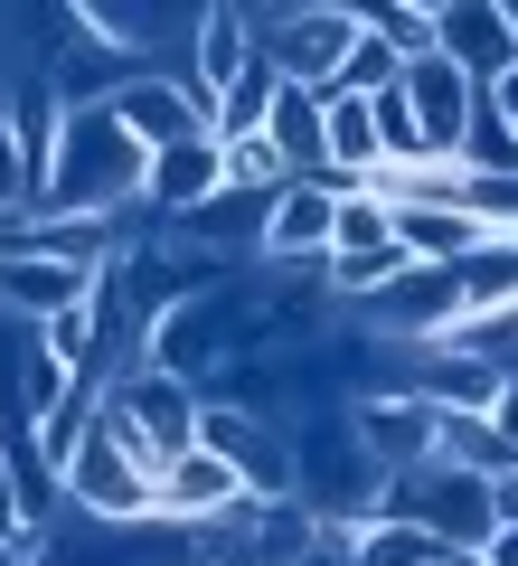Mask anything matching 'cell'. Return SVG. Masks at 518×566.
<instances>
[{"label": "cell", "instance_id": "cell-24", "mask_svg": "<svg viewBox=\"0 0 518 566\" xmlns=\"http://www.w3.org/2000/svg\"><path fill=\"white\" fill-rule=\"evenodd\" d=\"M0 218H39V170L20 161V142L0 123Z\"/></svg>", "mask_w": 518, "mask_h": 566}, {"label": "cell", "instance_id": "cell-5", "mask_svg": "<svg viewBox=\"0 0 518 566\" xmlns=\"http://www.w3.org/2000/svg\"><path fill=\"white\" fill-rule=\"evenodd\" d=\"M199 416H208V397L189 378H160V368H133L123 387H104V424H114L151 472H170L189 444H199Z\"/></svg>", "mask_w": 518, "mask_h": 566}, {"label": "cell", "instance_id": "cell-14", "mask_svg": "<svg viewBox=\"0 0 518 566\" xmlns=\"http://www.w3.org/2000/svg\"><path fill=\"white\" fill-rule=\"evenodd\" d=\"M443 57H453L462 76L490 95V85L518 66V29H509V10H499V0H443Z\"/></svg>", "mask_w": 518, "mask_h": 566}, {"label": "cell", "instance_id": "cell-22", "mask_svg": "<svg viewBox=\"0 0 518 566\" xmlns=\"http://www.w3.org/2000/svg\"><path fill=\"white\" fill-rule=\"evenodd\" d=\"M359 566H453V547L415 520H368L359 528Z\"/></svg>", "mask_w": 518, "mask_h": 566}, {"label": "cell", "instance_id": "cell-25", "mask_svg": "<svg viewBox=\"0 0 518 566\" xmlns=\"http://www.w3.org/2000/svg\"><path fill=\"white\" fill-rule=\"evenodd\" d=\"M490 424H499V444H509V453H518V378H509V387H499V406H490Z\"/></svg>", "mask_w": 518, "mask_h": 566}, {"label": "cell", "instance_id": "cell-20", "mask_svg": "<svg viewBox=\"0 0 518 566\" xmlns=\"http://www.w3.org/2000/svg\"><path fill=\"white\" fill-rule=\"evenodd\" d=\"M264 218H274V199H255V189H218L199 218H180V237L189 245H218V255H245V245L264 255Z\"/></svg>", "mask_w": 518, "mask_h": 566}, {"label": "cell", "instance_id": "cell-26", "mask_svg": "<svg viewBox=\"0 0 518 566\" xmlns=\"http://www.w3.org/2000/svg\"><path fill=\"white\" fill-rule=\"evenodd\" d=\"M480 566H518V520H499V538L480 547Z\"/></svg>", "mask_w": 518, "mask_h": 566}, {"label": "cell", "instance_id": "cell-21", "mask_svg": "<svg viewBox=\"0 0 518 566\" xmlns=\"http://www.w3.org/2000/svg\"><path fill=\"white\" fill-rule=\"evenodd\" d=\"M359 20H368V39H387L405 66L443 48V0H359Z\"/></svg>", "mask_w": 518, "mask_h": 566}, {"label": "cell", "instance_id": "cell-11", "mask_svg": "<svg viewBox=\"0 0 518 566\" xmlns=\"http://www.w3.org/2000/svg\"><path fill=\"white\" fill-rule=\"evenodd\" d=\"M114 114L133 123V142H141V151H180V142L218 133V114L199 104V85H189V76H160V66L123 85V95H114Z\"/></svg>", "mask_w": 518, "mask_h": 566}, {"label": "cell", "instance_id": "cell-10", "mask_svg": "<svg viewBox=\"0 0 518 566\" xmlns=\"http://www.w3.org/2000/svg\"><path fill=\"white\" fill-rule=\"evenodd\" d=\"M397 85H405V104H415V123H424V151H434V161H462V142H472V114H480V85L462 76L443 48H434V57H415Z\"/></svg>", "mask_w": 518, "mask_h": 566}, {"label": "cell", "instance_id": "cell-28", "mask_svg": "<svg viewBox=\"0 0 518 566\" xmlns=\"http://www.w3.org/2000/svg\"><path fill=\"white\" fill-rule=\"evenodd\" d=\"M453 566H480V557H453Z\"/></svg>", "mask_w": 518, "mask_h": 566}, {"label": "cell", "instance_id": "cell-1", "mask_svg": "<svg viewBox=\"0 0 518 566\" xmlns=\"http://www.w3.org/2000/svg\"><path fill=\"white\" fill-rule=\"evenodd\" d=\"M141 189H151V151L133 142V123L114 104H85V114H66L39 218H123V208H141Z\"/></svg>", "mask_w": 518, "mask_h": 566}, {"label": "cell", "instance_id": "cell-19", "mask_svg": "<svg viewBox=\"0 0 518 566\" xmlns=\"http://www.w3.org/2000/svg\"><path fill=\"white\" fill-rule=\"evenodd\" d=\"M397 237L415 264H472L490 255V227L472 218V208H397Z\"/></svg>", "mask_w": 518, "mask_h": 566}, {"label": "cell", "instance_id": "cell-9", "mask_svg": "<svg viewBox=\"0 0 518 566\" xmlns=\"http://www.w3.org/2000/svg\"><path fill=\"white\" fill-rule=\"evenodd\" d=\"M349 424H359V444L378 453V472L397 482V472H424L443 444V406L415 397V387H397V397H359L349 406Z\"/></svg>", "mask_w": 518, "mask_h": 566}, {"label": "cell", "instance_id": "cell-8", "mask_svg": "<svg viewBox=\"0 0 518 566\" xmlns=\"http://www.w3.org/2000/svg\"><path fill=\"white\" fill-rule=\"evenodd\" d=\"M199 444H208V453H226V463H236V482H245V501H264V510L302 491L293 434H283L274 416H255V406H226V397H208V416H199Z\"/></svg>", "mask_w": 518, "mask_h": 566}, {"label": "cell", "instance_id": "cell-16", "mask_svg": "<svg viewBox=\"0 0 518 566\" xmlns=\"http://www.w3.org/2000/svg\"><path fill=\"white\" fill-rule=\"evenodd\" d=\"M226 510H245V482H236V463H226V453L189 444L180 463L160 472V520H180V528H218Z\"/></svg>", "mask_w": 518, "mask_h": 566}, {"label": "cell", "instance_id": "cell-23", "mask_svg": "<svg viewBox=\"0 0 518 566\" xmlns=\"http://www.w3.org/2000/svg\"><path fill=\"white\" fill-rule=\"evenodd\" d=\"M378 245H397V208H387L378 189H349V199H339V245L330 255H378Z\"/></svg>", "mask_w": 518, "mask_h": 566}, {"label": "cell", "instance_id": "cell-7", "mask_svg": "<svg viewBox=\"0 0 518 566\" xmlns=\"http://www.w3.org/2000/svg\"><path fill=\"white\" fill-rule=\"evenodd\" d=\"M359 322L397 349H443L472 322V283H462V264H415V274L387 283L378 303H359Z\"/></svg>", "mask_w": 518, "mask_h": 566}, {"label": "cell", "instance_id": "cell-18", "mask_svg": "<svg viewBox=\"0 0 518 566\" xmlns=\"http://www.w3.org/2000/svg\"><path fill=\"white\" fill-rule=\"evenodd\" d=\"M0 123H10V142H20V161L39 170V199H47V170H57V142H66V95L47 76H20L0 95Z\"/></svg>", "mask_w": 518, "mask_h": 566}, {"label": "cell", "instance_id": "cell-3", "mask_svg": "<svg viewBox=\"0 0 518 566\" xmlns=\"http://www.w3.org/2000/svg\"><path fill=\"white\" fill-rule=\"evenodd\" d=\"M378 520H415V528H434L453 557H480V547L499 538V482H480V472H462V463H424V472H397V482H387Z\"/></svg>", "mask_w": 518, "mask_h": 566}, {"label": "cell", "instance_id": "cell-17", "mask_svg": "<svg viewBox=\"0 0 518 566\" xmlns=\"http://www.w3.org/2000/svg\"><path fill=\"white\" fill-rule=\"evenodd\" d=\"M95 283H104V274H85V264H57V255H10V264H0V303L20 312V322H57V312L95 303Z\"/></svg>", "mask_w": 518, "mask_h": 566}, {"label": "cell", "instance_id": "cell-13", "mask_svg": "<svg viewBox=\"0 0 518 566\" xmlns=\"http://www.w3.org/2000/svg\"><path fill=\"white\" fill-rule=\"evenodd\" d=\"M264 39H255V10H236V0H218V10H199V48H189V85H199V104L218 114L226 95H236L245 76H255Z\"/></svg>", "mask_w": 518, "mask_h": 566}, {"label": "cell", "instance_id": "cell-2", "mask_svg": "<svg viewBox=\"0 0 518 566\" xmlns=\"http://www.w3.org/2000/svg\"><path fill=\"white\" fill-rule=\"evenodd\" d=\"M274 340V322H264V303H245V293H189L180 312H160L151 322V349H141V368H160V378H226V368H245V349Z\"/></svg>", "mask_w": 518, "mask_h": 566}, {"label": "cell", "instance_id": "cell-15", "mask_svg": "<svg viewBox=\"0 0 518 566\" xmlns=\"http://www.w3.org/2000/svg\"><path fill=\"white\" fill-rule=\"evenodd\" d=\"M218 189H226V142L199 133V142H180V151H151V189H141V208L180 227V218H199Z\"/></svg>", "mask_w": 518, "mask_h": 566}, {"label": "cell", "instance_id": "cell-12", "mask_svg": "<svg viewBox=\"0 0 518 566\" xmlns=\"http://www.w3.org/2000/svg\"><path fill=\"white\" fill-rule=\"evenodd\" d=\"M330 245H339V189L293 180L264 218V264H293V274H330Z\"/></svg>", "mask_w": 518, "mask_h": 566}, {"label": "cell", "instance_id": "cell-6", "mask_svg": "<svg viewBox=\"0 0 518 566\" xmlns=\"http://www.w3.org/2000/svg\"><path fill=\"white\" fill-rule=\"evenodd\" d=\"M255 39H264V57H274L293 85H320V95H330L339 66L359 57L368 20H359V0H302V10H264Z\"/></svg>", "mask_w": 518, "mask_h": 566}, {"label": "cell", "instance_id": "cell-4", "mask_svg": "<svg viewBox=\"0 0 518 566\" xmlns=\"http://www.w3.org/2000/svg\"><path fill=\"white\" fill-rule=\"evenodd\" d=\"M66 501H76L95 528H151L160 520V472L104 424V406H95V424H85L76 463H66Z\"/></svg>", "mask_w": 518, "mask_h": 566}, {"label": "cell", "instance_id": "cell-27", "mask_svg": "<svg viewBox=\"0 0 518 566\" xmlns=\"http://www.w3.org/2000/svg\"><path fill=\"white\" fill-rule=\"evenodd\" d=\"M490 104H499V114L518 123V66H509V76H499V85H490Z\"/></svg>", "mask_w": 518, "mask_h": 566}]
</instances>
